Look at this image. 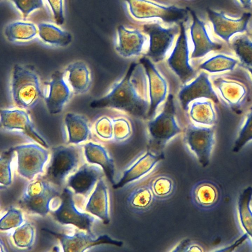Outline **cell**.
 Returning <instances> with one entry per match:
<instances>
[{
    "instance_id": "6da1fadb",
    "label": "cell",
    "mask_w": 252,
    "mask_h": 252,
    "mask_svg": "<svg viewBox=\"0 0 252 252\" xmlns=\"http://www.w3.org/2000/svg\"><path fill=\"white\" fill-rule=\"evenodd\" d=\"M90 107L116 108L138 117H146L149 107L148 84L143 64L132 63L123 78L106 95L92 101Z\"/></svg>"
},
{
    "instance_id": "7a4b0ae2",
    "label": "cell",
    "mask_w": 252,
    "mask_h": 252,
    "mask_svg": "<svg viewBox=\"0 0 252 252\" xmlns=\"http://www.w3.org/2000/svg\"><path fill=\"white\" fill-rule=\"evenodd\" d=\"M9 92L14 104L20 109L34 107L42 97L40 80L31 66L15 64L11 71Z\"/></svg>"
},
{
    "instance_id": "3957f363",
    "label": "cell",
    "mask_w": 252,
    "mask_h": 252,
    "mask_svg": "<svg viewBox=\"0 0 252 252\" xmlns=\"http://www.w3.org/2000/svg\"><path fill=\"white\" fill-rule=\"evenodd\" d=\"M150 141L148 149L163 153L167 143L181 132L175 117L173 96L169 95L163 111L148 124Z\"/></svg>"
},
{
    "instance_id": "277c9868",
    "label": "cell",
    "mask_w": 252,
    "mask_h": 252,
    "mask_svg": "<svg viewBox=\"0 0 252 252\" xmlns=\"http://www.w3.org/2000/svg\"><path fill=\"white\" fill-rule=\"evenodd\" d=\"M132 16L137 19L158 18L167 22L178 21L184 18L186 11L173 5L166 6L150 0H124Z\"/></svg>"
},
{
    "instance_id": "5b68a950",
    "label": "cell",
    "mask_w": 252,
    "mask_h": 252,
    "mask_svg": "<svg viewBox=\"0 0 252 252\" xmlns=\"http://www.w3.org/2000/svg\"><path fill=\"white\" fill-rule=\"evenodd\" d=\"M214 129L213 127L189 125L184 134V142L196 157L203 167L210 163L214 144Z\"/></svg>"
},
{
    "instance_id": "8992f818",
    "label": "cell",
    "mask_w": 252,
    "mask_h": 252,
    "mask_svg": "<svg viewBox=\"0 0 252 252\" xmlns=\"http://www.w3.org/2000/svg\"><path fill=\"white\" fill-rule=\"evenodd\" d=\"M144 30L149 37L146 56L155 63L162 61L179 32V27L165 28L158 23H152L145 24Z\"/></svg>"
},
{
    "instance_id": "52a82bcc",
    "label": "cell",
    "mask_w": 252,
    "mask_h": 252,
    "mask_svg": "<svg viewBox=\"0 0 252 252\" xmlns=\"http://www.w3.org/2000/svg\"><path fill=\"white\" fill-rule=\"evenodd\" d=\"M64 77L63 72H54L50 79L44 82L42 97L47 111L50 114L61 112L71 95V90Z\"/></svg>"
},
{
    "instance_id": "ba28073f",
    "label": "cell",
    "mask_w": 252,
    "mask_h": 252,
    "mask_svg": "<svg viewBox=\"0 0 252 252\" xmlns=\"http://www.w3.org/2000/svg\"><path fill=\"white\" fill-rule=\"evenodd\" d=\"M13 149L17 153V170L21 175L31 180L42 171L48 158L47 150L36 144L18 145Z\"/></svg>"
},
{
    "instance_id": "9c48e42d",
    "label": "cell",
    "mask_w": 252,
    "mask_h": 252,
    "mask_svg": "<svg viewBox=\"0 0 252 252\" xmlns=\"http://www.w3.org/2000/svg\"><path fill=\"white\" fill-rule=\"evenodd\" d=\"M78 157V149L75 147L59 146L53 148L47 172L48 179L55 184H61L76 166Z\"/></svg>"
},
{
    "instance_id": "30bf717a",
    "label": "cell",
    "mask_w": 252,
    "mask_h": 252,
    "mask_svg": "<svg viewBox=\"0 0 252 252\" xmlns=\"http://www.w3.org/2000/svg\"><path fill=\"white\" fill-rule=\"evenodd\" d=\"M0 126L9 131H18L41 146L48 148L44 139L37 132L28 114L23 109H1Z\"/></svg>"
},
{
    "instance_id": "8fae6325",
    "label": "cell",
    "mask_w": 252,
    "mask_h": 252,
    "mask_svg": "<svg viewBox=\"0 0 252 252\" xmlns=\"http://www.w3.org/2000/svg\"><path fill=\"white\" fill-rule=\"evenodd\" d=\"M189 54L187 36L185 27L183 23H181L180 35L168 59V63L183 83L190 80L195 75L189 62Z\"/></svg>"
},
{
    "instance_id": "7c38bea8",
    "label": "cell",
    "mask_w": 252,
    "mask_h": 252,
    "mask_svg": "<svg viewBox=\"0 0 252 252\" xmlns=\"http://www.w3.org/2000/svg\"><path fill=\"white\" fill-rule=\"evenodd\" d=\"M60 207L53 212L55 220L62 224H72L78 228L90 232L94 218L85 213L79 212L75 208L72 193L68 189H64L61 196Z\"/></svg>"
},
{
    "instance_id": "4fadbf2b",
    "label": "cell",
    "mask_w": 252,
    "mask_h": 252,
    "mask_svg": "<svg viewBox=\"0 0 252 252\" xmlns=\"http://www.w3.org/2000/svg\"><path fill=\"white\" fill-rule=\"evenodd\" d=\"M207 13L215 33L227 42L234 34L247 30L252 17L251 13L245 12L238 19H232L227 17L222 11H216L210 8L207 9Z\"/></svg>"
},
{
    "instance_id": "5bb4252c",
    "label": "cell",
    "mask_w": 252,
    "mask_h": 252,
    "mask_svg": "<svg viewBox=\"0 0 252 252\" xmlns=\"http://www.w3.org/2000/svg\"><path fill=\"white\" fill-rule=\"evenodd\" d=\"M164 158L163 152H154L147 149L146 152L123 171L121 178L112 185V188L115 189H120L139 180L150 172L159 161Z\"/></svg>"
},
{
    "instance_id": "9a60e30c",
    "label": "cell",
    "mask_w": 252,
    "mask_h": 252,
    "mask_svg": "<svg viewBox=\"0 0 252 252\" xmlns=\"http://www.w3.org/2000/svg\"><path fill=\"white\" fill-rule=\"evenodd\" d=\"M57 195V192L47 183L36 181L27 187L22 202L28 210L43 216L49 211L50 201Z\"/></svg>"
},
{
    "instance_id": "2e32d148",
    "label": "cell",
    "mask_w": 252,
    "mask_h": 252,
    "mask_svg": "<svg viewBox=\"0 0 252 252\" xmlns=\"http://www.w3.org/2000/svg\"><path fill=\"white\" fill-rule=\"evenodd\" d=\"M147 75L148 84L149 107L146 117L152 118L159 105L165 100L167 92L166 82L148 58L140 60Z\"/></svg>"
},
{
    "instance_id": "e0dca14e",
    "label": "cell",
    "mask_w": 252,
    "mask_h": 252,
    "mask_svg": "<svg viewBox=\"0 0 252 252\" xmlns=\"http://www.w3.org/2000/svg\"><path fill=\"white\" fill-rule=\"evenodd\" d=\"M59 240L65 252H82L90 247L101 245L108 244L121 247L123 242L113 239L107 235H103L97 238L90 234L83 232L76 233L72 236L52 232Z\"/></svg>"
},
{
    "instance_id": "ac0fdd59",
    "label": "cell",
    "mask_w": 252,
    "mask_h": 252,
    "mask_svg": "<svg viewBox=\"0 0 252 252\" xmlns=\"http://www.w3.org/2000/svg\"><path fill=\"white\" fill-rule=\"evenodd\" d=\"M178 97L184 110L188 109L189 103L198 98H205L216 103L218 102L208 74L204 72L190 84L184 86L180 90Z\"/></svg>"
},
{
    "instance_id": "d6986e66",
    "label": "cell",
    "mask_w": 252,
    "mask_h": 252,
    "mask_svg": "<svg viewBox=\"0 0 252 252\" xmlns=\"http://www.w3.org/2000/svg\"><path fill=\"white\" fill-rule=\"evenodd\" d=\"M192 22L190 34L193 44L191 58H201L212 51L219 50L222 45L213 42L208 33L205 24L196 13L190 10Z\"/></svg>"
},
{
    "instance_id": "ffe728a7",
    "label": "cell",
    "mask_w": 252,
    "mask_h": 252,
    "mask_svg": "<svg viewBox=\"0 0 252 252\" xmlns=\"http://www.w3.org/2000/svg\"><path fill=\"white\" fill-rule=\"evenodd\" d=\"M145 43L144 36L139 31L120 25L117 28L115 49L121 56L129 58L139 55Z\"/></svg>"
},
{
    "instance_id": "44dd1931",
    "label": "cell",
    "mask_w": 252,
    "mask_h": 252,
    "mask_svg": "<svg viewBox=\"0 0 252 252\" xmlns=\"http://www.w3.org/2000/svg\"><path fill=\"white\" fill-rule=\"evenodd\" d=\"M63 73L66 81L74 94H83L90 89L91 73L84 62L77 61L69 64Z\"/></svg>"
},
{
    "instance_id": "7402d4cb",
    "label": "cell",
    "mask_w": 252,
    "mask_h": 252,
    "mask_svg": "<svg viewBox=\"0 0 252 252\" xmlns=\"http://www.w3.org/2000/svg\"><path fill=\"white\" fill-rule=\"evenodd\" d=\"M190 198L193 205L199 209L208 210L218 202L220 192L214 182L202 180L195 184L190 190Z\"/></svg>"
},
{
    "instance_id": "603a6c76",
    "label": "cell",
    "mask_w": 252,
    "mask_h": 252,
    "mask_svg": "<svg viewBox=\"0 0 252 252\" xmlns=\"http://www.w3.org/2000/svg\"><path fill=\"white\" fill-rule=\"evenodd\" d=\"M102 176L103 172L99 167L85 164L69 178L68 185L76 193L87 195Z\"/></svg>"
},
{
    "instance_id": "cb8c5ba5",
    "label": "cell",
    "mask_w": 252,
    "mask_h": 252,
    "mask_svg": "<svg viewBox=\"0 0 252 252\" xmlns=\"http://www.w3.org/2000/svg\"><path fill=\"white\" fill-rule=\"evenodd\" d=\"M85 209L87 212L99 217L104 224H108L109 223L108 189L102 178L99 180Z\"/></svg>"
},
{
    "instance_id": "d4e9b609",
    "label": "cell",
    "mask_w": 252,
    "mask_h": 252,
    "mask_svg": "<svg viewBox=\"0 0 252 252\" xmlns=\"http://www.w3.org/2000/svg\"><path fill=\"white\" fill-rule=\"evenodd\" d=\"M84 149L87 161L101 165L107 177L113 185L116 183L114 163L105 148L100 145L89 142L84 145Z\"/></svg>"
},
{
    "instance_id": "484cf974",
    "label": "cell",
    "mask_w": 252,
    "mask_h": 252,
    "mask_svg": "<svg viewBox=\"0 0 252 252\" xmlns=\"http://www.w3.org/2000/svg\"><path fill=\"white\" fill-rule=\"evenodd\" d=\"M64 125L68 143L76 144L88 139L90 128L88 120L84 116L74 113H68L64 118Z\"/></svg>"
},
{
    "instance_id": "4316f807",
    "label": "cell",
    "mask_w": 252,
    "mask_h": 252,
    "mask_svg": "<svg viewBox=\"0 0 252 252\" xmlns=\"http://www.w3.org/2000/svg\"><path fill=\"white\" fill-rule=\"evenodd\" d=\"M155 199L148 185H142L128 194L126 202L129 209L136 214H142L150 209Z\"/></svg>"
},
{
    "instance_id": "83f0119b",
    "label": "cell",
    "mask_w": 252,
    "mask_h": 252,
    "mask_svg": "<svg viewBox=\"0 0 252 252\" xmlns=\"http://www.w3.org/2000/svg\"><path fill=\"white\" fill-rule=\"evenodd\" d=\"M38 34L44 43L55 46L65 47L72 41V35L55 25L42 22L37 24Z\"/></svg>"
},
{
    "instance_id": "f1b7e54d",
    "label": "cell",
    "mask_w": 252,
    "mask_h": 252,
    "mask_svg": "<svg viewBox=\"0 0 252 252\" xmlns=\"http://www.w3.org/2000/svg\"><path fill=\"white\" fill-rule=\"evenodd\" d=\"M214 83L223 99L231 106L240 104L246 95L245 88L238 82L217 78Z\"/></svg>"
},
{
    "instance_id": "f546056e",
    "label": "cell",
    "mask_w": 252,
    "mask_h": 252,
    "mask_svg": "<svg viewBox=\"0 0 252 252\" xmlns=\"http://www.w3.org/2000/svg\"><path fill=\"white\" fill-rule=\"evenodd\" d=\"M148 186L155 200L164 201L170 198L176 192L177 185L174 179L165 173L153 177Z\"/></svg>"
},
{
    "instance_id": "4dcf8cb0",
    "label": "cell",
    "mask_w": 252,
    "mask_h": 252,
    "mask_svg": "<svg viewBox=\"0 0 252 252\" xmlns=\"http://www.w3.org/2000/svg\"><path fill=\"white\" fill-rule=\"evenodd\" d=\"M37 33V28L33 23L19 21L8 24L4 30L5 37L11 42L30 40Z\"/></svg>"
},
{
    "instance_id": "1f68e13d",
    "label": "cell",
    "mask_w": 252,
    "mask_h": 252,
    "mask_svg": "<svg viewBox=\"0 0 252 252\" xmlns=\"http://www.w3.org/2000/svg\"><path fill=\"white\" fill-rule=\"evenodd\" d=\"M252 198V187L249 186L240 194L237 202V209L241 225L252 239V211L250 207Z\"/></svg>"
},
{
    "instance_id": "d6a6232c",
    "label": "cell",
    "mask_w": 252,
    "mask_h": 252,
    "mask_svg": "<svg viewBox=\"0 0 252 252\" xmlns=\"http://www.w3.org/2000/svg\"><path fill=\"white\" fill-rule=\"evenodd\" d=\"M190 116L197 124L210 126L216 121V114L210 101H196L190 108Z\"/></svg>"
},
{
    "instance_id": "836d02e7",
    "label": "cell",
    "mask_w": 252,
    "mask_h": 252,
    "mask_svg": "<svg viewBox=\"0 0 252 252\" xmlns=\"http://www.w3.org/2000/svg\"><path fill=\"white\" fill-rule=\"evenodd\" d=\"M237 63V60L234 58L218 54L206 60L199 67L210 73H217L233 70Z\"/></svg>"
},
{
    "instance_id": "e575fe53",
    "label": "cell",
    "mask_w": 252,
    "mask_h": 252,
    "mask_svg": "<svg viewBox=\"0 0 252 252\" xmlns=\"http://www.w3.org/2000/svg\"><path fill=\"white\" fill-rule=\"evenodd\" d=\"M232 45L240 61L248 67H252V41L247 36L242 35L233 39Z\"/></svg>"
},
{
    "instance_id": "d590c367",
    "label": "cell",
    "mask_w": 252,
    "mask_h": 252,
    "mask_svg": "<svg viewBox=\"0 0 252 252\" xmlns=\"http://www.w3.org/2000/svg\"><path fill=\"white\" fill-rule=\"evenodd\" d=\"M252 140V109L247 117L244 125L235 141L232 151L237 153L249 141Z\"/></svg>"
},
{
    "instance_id": "8d00e7d4",
    "label": "cell",
    "mask_w": 252,
    "mask_h": 252,
    "mask_svg": "<svg viewBox=\"0 0 252 252\" xmlns=\"http://www.w3.org/2000/svg\"><path fill=\"white\" fill-rule=\"evenodd\" d=\"M34 230L32 225L26 223L17 228L13 234L15 244L20 248H28L33 244Z\"/></svg>"
},
{
    "instance_id": "74e56055",
    "label": "cell",
    "mask_w": 252,
    "mask_h": 252,
    "mask_svg": "<svg viewBox=\"0 0 252 252\" xmlns=\"http://www.w3.org/2000/svg\"><path fill=\"white\" fill-rule=\"evenodd\" d=\"M13 149L4 153L0 159V181L4 186L11 183L10 163L14 154Z\"/></svg>"
},
{
    "instance_id": "f35d334b",
    "label": "cell",
    "mask_w": 252,
    "mask_h": 252,
    "mask_svg": "<svg viewBox=\"0 0 252 252\" xmlns=\"http://www.w3.org/2000/svg\"><path fill=\"white\" fill-rule=\"evenodd\" d=\"M23 222L22 215L20 211L10 208L7 213L1 219L0 228L6 230L20 225Z\"/></svg>"
},
{
    "instance_id": "ab89813d",
    "label": "cell",
    "mask_w": 252,
    "mask_h": 252,
    "mask_svg": "<svg viewBox=\"0 0 252 252\" xmlns=\"http://www.w3.org/2000/svg\"><path fill=\"white\" fill-rule=\"evenodd\" d=\"M24 18L43 6V0H10Z\"/></svg>"
},
{
    "instance_id": "60d3db41",
    "label": "cell",
    "mask_w": 252,
    "mask_h": 252,
    "mask_svg": "<svg viewBox=\"0 0 252 252\" xmlns=\"http://www.w3.org/2000/svg\"><path fill=\"white\" fill-rule=\"evenodd\" d=\"M114 139L117 141L126 140L131 134V128L128 122L123 119L112 120Z\"/></svg>"
},
{
    "instance_id": "b9f144b4",
    "label": "cell",
    "mask_w": 252,
    "mask_h": 252,
    "mask_svg": "<svg viewBox=\"0 0 252 252\" xmlns=\"http://www.w3.org/2000/svg\"><path fill=\"white\" fill-rule=\"evenodd\" d=\"M95 129L97 134L101 138L111 139L113 134L112 121L107 117H103L96 122Z\"/></svg>"
},
{
    "instance_id": "7bdbcfd3",
    "label": "cell",
    "mask_w": 252,
    "mask_h": 252,
    "mask_svg": "<svg viewBox=\"0 0 252 252\" xmlns=\"http://www.w3.org/2000/svg\"><path fill=\"white\" fill-rule=\"evenodd\" d=\"M51 10L56 23L63 24L65 20L64 14V0H46Z\"/></svg>"
},
{
    "instance_id": "ee69618b",
    "label": "cell",
    "mask_w": 252,
    "mask_h": 252,
    "mask_svg": "<svg viewBox=\"0 0 252 252\" xmlns=\"http://www.w3.org/2000/svg\"><path fill=\"white\" fill-rule=\"evenodd\" d=\"M248 235L247 233L243 234L241 237H240L238 239H237L235 242H234L230 246L226 247L225 248H222L221 249H219L216 250L217 252H232L236 248L238 247L240 245L243 244L248 238Z\"/></svg>"
},
{
    "instance_id": "f6af8a7d",
    "label": "cell",
    "mask_w": 252,
    "mask_h": 252,
    "mask_svg": "<svg viewBox=\"0 0 252 252\" xmlns=\"http://www.w3.org/2000/svg\"><path fill=\"white\" fill-rule=\"evenodd\" d=\"M192 244L190 239L186 238L182 240L174 248L172 252H188L189 248Z\"/></svg>"
},
{
    "instance_id": "bcb514c9",
    "label": "cell",
    "mask_w": 252,
    "mask_h": 252,
    "mask_svg": "<svg viewBox=\"0 0 252 252\" xmlns=\"http://www.w3.org/2000/svg\"><path fill=\"white\" fill-rule=\"evenodd\" d=\"M245 8H249L252 3V0H237Z\"/></svg>"
},
{
    "instance_id": "7dc6e473",
    "label": "cell",
    "mask_w": 252,
    "mask_h": 252,
    "mask_svg": "<svg viewBox=\"0 0 252 252\" xmlns=\"http://www.w3.org/2000/svg\"><path fill=\"white\" fill-rule=\"evenodd\" d=\"M248 69L249 71L250 72V73L251 74L252 77V67H248Z\"/></svg>"
}]
</instances>
